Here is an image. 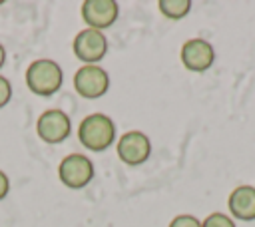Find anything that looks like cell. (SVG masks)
I'll return each instance as SVG.
<instances>
[{"label":"cell","instance_id":"4","mask_svg":"<svg viewBox=\"0 0 255 227\" xmlns=\"http://www.w3.org/2000/svg\"><path fill=\"white\" fill-rule=\"evenodd\" d=\"M74 86H76V92L88 100H94V98H100L108 92V86H110V78L106 74V70L94 66V64H88L84 68H80L74 76Z\"/></svg>","mask_w":255,"mask_h":227},{"label":"cell","instance_id":"11","mask_svg":"<svg viewBox=\"0 0 255 227\" xmlns=\"http://www.w3.org/2000/svg\"><path fill=\"white\" fill-rule=\"evenodd\" d=\"M157 6H159L163 16L173 18V20L183 18L191 10V2L189 0H159Z\"/></svg>","mask_w":255,"mask_h":227},{"label":"cell","instance_id":"6","mask_svg":"<svg viewBox=\"0 0 255 227\" xmlns=\"http://www.w3.org/2000/svg\"><path fill=\"white\" fill-rule=\"evenodd\" d=\"M106 52H108V42L100 30L86 28L74 38V54L88 64L100 62L106 56Z\"/></svg>","mask_w":255,"mask_h":227},{"label":"cell","instance_id":"9","mask_svg":"<svg viewBox=\"0 0 255 227\" xmlns=\"http://www.w3.org/2000/svg\"><path fill=\"white\" fill-rule=\"evenodd\" d=\"M82 18L92 30L108 28L118 18V4L114 0H86L82 4Z\"/></svg>","mask_w":255,"mask_h":227},{"label":"cell","instance_id":"1","mask_svg":"<svg viewBox=\"0 0 255 227\" xmlns=\"http://www.w3.org/2000/svg\"><path fill=\"white\" fill-rule=\"evenodd\" d=\"M78 137L84 147H88L92 151H104L116 139V125L108 115L92 114V115L84 117V121L80 123Z\"/></svg>","mask_w":255,"mask_h":227},{"label":"cell","instance_id":"10","mask_svg":"<svg viewBox=\"0 0 255 227\" xmlns=\"http://www.w3.org/2000/svg\"><path fill=\"white\" fill-rule=\"evenodd\" d=\"M231 217L241 221H255V185H237L227 199Z\"/></svg>","mask_w":255,"mask_h":227},{"label":"cell","instance_id":"5","mask_svg":"<svg viewBox=\"0 0 255 227\" xmlns=\"http://www.w3.org/2000/svg\"><path fill=\"white\" fill-rule=\"evenodd\" d=\"M181 62L191 72H205L215 62V50L213 46L203 38L187 40L181 48Z\"/></svg>","mask_w":255,"mask_h":227},{"label":"cell","instance_id":"2","mask_svg":"<svg viewBox=\"0 0 255 227\" xmlns=\"http://www.w3.org/2000/svg\"><path fill=\"white\" fill-rule=\"evenodd\" d=\"M26 84L38 96H52L62 86V68L52 60H36L26 72Z\"/></svg>","mask_w":255,"mask_h":227},{"label":"cell","instance_id":"3","mask_svg":"<svg viewBox=\"0 0 255 227\" xmlns=\"http://www.w3.org/2000/svg\"><path fill=\"white\" fill-rule=\"evenodd\" d=\"M94 177V163L82 155V153H72L64 157L60 163V179L64 185L72 189H82L86 187Z\"/></svg>","mask_w":255,"mask_h":227},{"label":"cell","instance_id":"14","mask_svg":"<svg viewBox=\"0 0 255 227\" xmlns=\"http://www.w3.org/2000/svg\"><path fill=\"white\" fill-rule=\"evenodd\" d=\"M10 98H12V86L4 76H0V108H4L10 102Z\"/></svg>","mask_w":255,"mask_h":227},{"label":"cell","instance_id":"12","mask_svg":"<svg viewBox=\"0 0 255 227\" xmlns=\"http://www.w3.org/2000/svg\"><path fill=\"white\" fill-rule=\"evenodd\" d=\"M201 227H235V221L225 213H211L205 217Z\"/></svg>","mask_w":255,"mask_h":227},{"label":"cell","instance_id":"16","mask_svg":"<svg viewBox=\"0 0 255 227\" xmlns=\"http://www.w3.org/2000/svg\"><path fill=\"white\" fill-rule=\"evenodd\" d=\"M4 60H6V52H4V48H2V44H0V68L4 66Z\"/></svg>","mask_w":255,"mask_h":227},{"label":"cell","instance_id":"13","mask_svg":"<svg viewBox=\"0 0 255 227\" xmlns=\"http://www.w3.org/2000/svg\"><path fill=\"white\" fill-rule=\"evenodd\" d=\"M169 227H201V221L193 215H177L171 219Z\"/></svg>","mask_w":255,"mask_h":227},{"label":"cell","instance_id":"7","mask_svg":"<svg viewBox=\"0 0 255 227\" xmlns=\"http://www.w3.org/2000/svg\"><path fill=\"white\" fill-rule=\"evenodd\" d=\"M151 143L141 131H128L118 141V155L128 165H139L149 157Z\"/></svg>","mask_w":255,"mask_h":227},{"label":"cell","instance_id":"8","mask_svg":"<svg viewBox=\"0 0 255 227\" xmlns=\"http://www.w3.org/2000/svg\"><path fill=\"white\" fill-rule=\"evenodd\" d=\"M70 117L62 110H48L38 117L36 131L48 143H58L70 133Z\"/></svg>","mask_w":255,"mask_h":227},{"label":"cell","instance_id":"15","mask_svg":"<svg viewBox=\"0 0 255 227\" xmlns=\"http://www.w3.org/2000/svg\"><path fill=\"white\" fill-rule=\"evenodd\" d=\"M8 189H10V181H8L6 173H4V171H0V199H4V197H6Z\"/></svg>","mask_w":255,"mask_h":227}]
</instances>
